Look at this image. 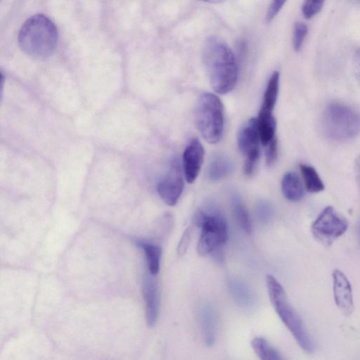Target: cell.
<instances>
[{"mask_svg": "<svg viewBox=\"0 0 360 360\" xmlns=\"http://www.w3.org/2000/svg\"><path fill=\"white\" fill-rule=\"evenodd\" d=\"M202 60L213 90L224 94L235 86L237 60L230 46L220 37H208L202 47Z\"/></svg>", "mask_w": 360, "mask_h": 360, "instance_id": "1", "label": "cell"}, {"mask_svg": "<svg viewBox=\"0 0 360 360\" xmlns=\"http://www.w3.org/2000/svg\"><path fill=\"white\" fill-rule=\"evenodd\" d=\"M58 39L55 24L46 15L37 14L22 25L18 35L20 49L35 58H44L54 52Z\"/></svg>", "mask_w": 360, "mask_h": 360, "instance_id": "2", "label": "cell"}, {"mask_svg": "<svg viewBox=\"0 0 360 360\" xmlns=\"http://www.w3.org/2000/svg\"><path fill=\"white\" fill-rule=\"evenodd\" d=\"M268 294L278 316L293 335L300 347L308 353L314 345L301 318L288 302L281 284L272 276L266 277Z\"/></svg>", "mask_w": 360, "mask_h": 360, "instance_id": "3", "label": "cell"}, {"mask_svg": "<svg viewBox=\"0 0 360 360\" xmlns=\"http://www.w3.org/2000/svg\"><path fill=\"white\" fill-rule=\"evenodd\" d=\"M322 127L326 135L337 141H345L360 132V115L350 106L332 102L323 111Z\"/></svg>", "mask_w": 360, "mask_h": 360, "instance_id": "4", "label": "cell"}, {"mask_svg": "<svg viewBox=\"0 0 360 360\" xmlns=\"http://www.w3.org/2000/svg\"><path fill=\"white\" fill-rule=\"evenodd\" d=\"M195 121L198 129L208 143L219 141L224 129V109L216 95L205 92L199 96L195 109Z\"/></svg>", "mask_w": 360, "mask_h": 360, "instance_id": "5", "label": "cell"}, {"mask_svg": "<svg viewBox=\"0 0 360 360\" xmlns=\"http://www.w3.org/2000/svg\"><path fill=\"white\" fill-rule=\"evenodd\" d=\"M195 221L202 229L197 245V251L206 255L219 249L228 238L227 225L225 219L217 212L196 213Z\"/></svg>", "mask_w": 360, "mask_h": 360, "instance_id": "6", "label": "cell"}, {"mask_svg": "<svg viewBox=\"0 0 360 360\" xmlns=\"http://www.w3.org/2000/svg\"><path fill=\"white\" fill-rule=\"evenodd\" d=\"M347 219L333 207H326L311 225V233L321 244L328 246L345 233L347 229Z\"/></svg>", "mask_w": 360, "mask_h": 360, "instance_id": "7", "label": "cell"}, {"mask_svg": "<svg viewBox=\"0 0 360 360\" xmlns=\"http://www.w3.org/2000/svg\"><path fill=\"white\" fill-rule=\"evenodd\" d=\"M184 189V180L180 163L174 158L166 174L159 181L157 190L162 200L168 205H174Z\"/></svg>", "mask_w": 360, "mask_h": 360, "instance_id": "8", "label": "cell"}, {"mask_svg": "<svg viewBox=\"0 0 360 360\" xmlns=\"http://www.w3.org/2000/svg\"><path fill=\"white\" fill-rule=\"evenodd\" d=\"M333 280L335 302L344 315L350 316L354 310V302L349 281L339 269L333 272Z\"/></svg>", "mask_w": 360, "mask_h": 360, "instance_id": "9", "label": "cell"}, {"mask_svg": "<svg viewBox=\"0 0 360 360\" xmlns=\"http://www.w3.org/2000/svg\"><path fill=\"white\" fill-rule=\"evenodd\" d=\"M204 158V148L200 142L193 139L186 148L183 155L185 178L188 183L196 179L200 171Z\"/></svg>", "mask_w": 360, "mask_h": 360, "instance_id": "10", "label": "cell"}, {"mask_svg": "<svg viewBox=\"0 0 360 360\" xmlns=\"http://www.w3.org/2000/svg\"><path fill=\"white\" fill-rule=\"evenodd\" d=\"M259 142L261 141L257 120L251 118L239 131L238 137L239 149L246 157L259 154Z\"/></svg>", "mask_w": 360, "mask_h": 360, "instance_id": "11", "label": "cell"}, {"mask_svg": "<svg viewBox=\"0 0 360 360\" xmlns=\"http://www.w3.org/2000/svg\"><path fill=\"white\" fill-rule=\"evenodd\" d=\"M143 296L145 302L146 318L148 325L153 327L157 321L159 309V295L157 282L146 276L143 281Z\"/></svg>", "mask_w": 360, "mask_h": 360, "instance_id": "12", "label": "cell"}, {"mask_svg": "<svg viewBox=\"0 0 360 360\" xmlns=\"http://www.w3.org/2000/svg\"><path fill=\"white\" fill-rule=\"evenodd\" d=\"M281 188L283 195L290 201L300 200L304 195V189L301 180L295 172L286 173L281 181Z\"/></svg>", "mask_w": 360, "mask_h": 360, "instance_id": "13", "label": "cell"}, {"mask_svg": "<svg viewBox=\"0 0 360 360\" xmlns=\"http://www.w3.org/2000/svg\"><path fill=\"white\" fill-rule=\"evenodd\" d=\"M261 143L266 146L275 139L276 120L272 112L260 110L257 119Z\"/></svg>", "mask_w": 360, "mask_h": 360, "instance_id": "14", "label": "cell"}, {"mask_svg": "<svg viewBox=\"0 0 360 360\" xmlns=\"http://www.w3.org/2000/svg\"><path fill=\"white\" fill-rule=\"evenodd\" d=\"M279 88V72H274L268 82L264 94L261 110L272 112L276 103Z\"/></svg>", "mask_w": 360, "mask_h": 360, "instance_id": "15", "label": "cell"}, {"mask_svg": "<svg viewBox=\"0 0 360 360\" xmlns=\"http://www.w3.org/2000/svg\"><path fill=\"white\" fill-rule=\"evenodd\" d=\"M231 169V162L226 156L219 155L211 161L208 175L212 180H219L229 174Z\"/></svg>", "mask_w": 360, "mask_h": 360, "instance_id": "16", "label": "cell"}, {"mask_svg": "<svg viewBox=\"0 0 360 360\" xmlns=\"http://www.w3.org/2000/svg\"><path fill=\"white\" fill-rule=\"evenodd\" d=\"M251 346L255 354L263 360H280L282 356L264 338H255L251 342Z\"/></svg>", "mask_w": 360, "mask_h": 360, "instance_id": "17", "label": "cell"}, {"mask_svg": "<svg viewBox=\"0 0 360 360\" xmlns=\"http://www.w3.org/2000/svg\"><path fill=\"white\" fill-rule=\"evenodd\" d=\"M231 201L233 212L238 224L245 232L250 233L252 231L250 219L241 199L237 194H233Z\"/></svg>", "mask_w": 360, "mask_h": 360, "instance_id": "18", "label": "cell"}, {"mask_svg": "<svg viewBox=\"0 0 360 360\" xmlns=\"http://www.w3.org/2000/svg\"><path fill=\"white\" fill-rule=\"evenodd\" d=\"M301 174L307 190L311 193H318L323 190L324 185L316 169L307 165H300Z\"/></svg>", "mask_w": 360, "mask_h": 360, "instance_id": "19", "label": "cell"}, {"mask_svg": "<svg viewBox=\"0 0 360 360\" xmlns=\"http://www.w3.org/2000/svg\"><path fill=\"white\" fill-rule=\"evenodd\" d=\"M139 245L145 252L150 274L153 276L157 275L160 270L161 248L158 245L146 243H139Z\"/></svg>", "mask_w": 360, "mask_h": 360, "instance_id": "20", "label": "cell"}, {"mask_svg": "<svg viewBox=\"0 0 360 360\" xmlns=\"http://www.w3.org/2000/svg\"><path fill=\"white\" fill-rule=\"evenodd\" d=\"M231 293L235 300L243 307H250L254 302V297L250 290L238 281L232 280L229 282Z\"/></svg>", "mask_w": 360, "mask_h": 360, "instance_id": "21", "label": "cell"}, {"mask_svg": "<svg viewBox=\"0 0 360 360\" xmlns=\"http://www.w3.org/2000/svg\"><path fill=\"white\" fill-rule=\"evenodd\" d=\"M201 318L205 344L207 346H211L214 341L215 328L212 310L210 307H204Z\"/></svg>", "mask_w": 360, "mask_h": 360, "instance_id": "22", "label": "cell"}, {"mask_svg": "<svg viewBox=\"0 0 360 360\" xmlns=\"http://www.w3.org/2000/svg\"><path fill=\"white\" fill-rule=\"evenodd\" d=\"M325 0H304L302 13L304 18L310 19L319 13Z\"/></svg>", "mask_w": 360, "mask_h": 360, "instance_id": "23", "label": "cell"}, {"mask_svg": "<svg viewBox=\"0 0 360 360\" xmlns=\"http://www.w3.org/2000/svg\"><path fill=\"white\" fill-rule=\"evenodd\" d=\"M307 32L308 27L306 24L302 22L295 23L293 31L292 44L296 51H299L301 49Z\"/></svg>", "mask_w": 360, "mask_h": 360, "instance_id": "24", "label": "cell"}, {"mask_svg": "<svg viewBox=\"0 0 360 360\" xmlns=\"http://www.w3.org/2000/svg\"><path fill=\"white\" fill-rule=\"evenodd\" d=\"M287 0H272L265 15V22H271L279 13Z\"/></svg>", "mask_w": 360, "mask_h": 360, "instance_id": "25", "label": "cell"}, {"mask_svg": "<svg viewBox=\"0 0 360 360\" xmlns=\"http://www.w3.org/2000/svg\"><path fill=\"white\" fill-rule=\"evenodd\" d=\"M265 146L266 147L265 150L266 165L271 166L277 158L278 144L276 138L274 139Z\"/></svg>", "mask_w": 360, "mask_h": 360, "instance_id": "26", "label": "cell"}, {"mask_svg": "<svg viewBox=\"0 0 360 360\" xmlns=\"http://www.w3.org/2000/svg\"><path fill=\"white\" fill-rule=\"evenodd\" d=\"M257 214L260 221L266 223L271 220L273 211L271 207L266 202H261L257 207Z\"/></svg>", "mask_w": 360, "mask_h": 360, "instance_id": "27", "label": "cell"}, {"mask_svg": "<svg viewBox=\"0 0 360 360\" xmlns=\"http://www.w3.org/2000/svg\"><path fill=\"white\" fill-rule=\"evenodd\" d=\"M191 238V229L188 228L183 233L181 238L179 241L177 252L180 255H183L186 253Z\"/></svg>", "mask_w": 360, "mask_h": 360, "instance_id": "28", "label": "cell"}, {"mask_svg": "<svg viewBox=\"0 0 360 360\" xmlns=\"http://www.w3.org/2000/svg\"><path fill=\"white\" fill-rule=\"evenodd\" d=\"M352 66L355 77L360 84V49L354 55Z\"/></svg>", "mask_w": 360, "mask_h": 360, "instance_id": "29", "label": "cell"}, {"mask_svg": "<svg viewBox=\"0 0 360 360\" xmlns=\"http://www.w3.org/2000/svg\"><path fill=\"white\" fill-rule=\"evenodd\" d=\"M355 170H356L357 179H358L359 182L360 184V155L358 157V158L356 160Z\"/></svg>", "mask_w": 360, "mask_h": 360, "instance_id": "30", "label": "cell"}, {"mask_svg": "<svg viewBox=\"0 0 360 360\" xmlns=\"http://www.w3.org/2000/svg\"><path fill=\"white\" fill-rule=\"evenodd\" d=\"M204 2L210 3V4H220L226 0H200Z\"/></svg>", "mask_w": 360, "mask_h": 360, "instance_id": "31", "label": "cell"}]
</instances>
